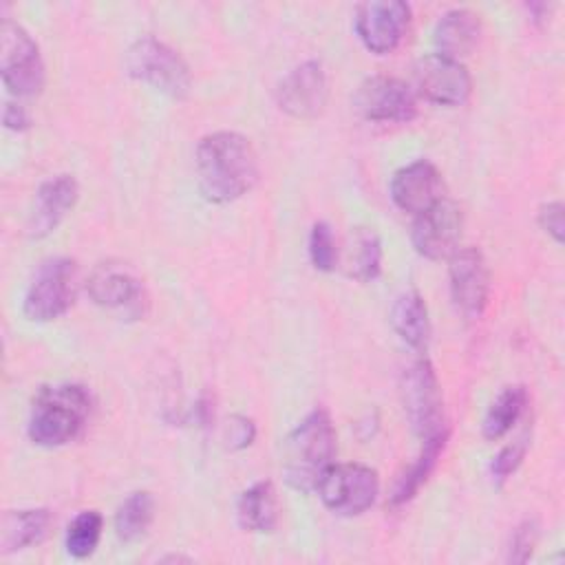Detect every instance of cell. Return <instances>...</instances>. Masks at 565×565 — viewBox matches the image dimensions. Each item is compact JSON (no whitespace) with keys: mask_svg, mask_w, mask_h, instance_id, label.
<instances>
[{"mask_svg":"<svg viewBox=\"0 0 565 565\" xmlns=\"http://www.w3.org/2000/svg\"><path fill=\"white\" fill-rule=\"evenodd\" d=\"M196 183L212 203H232L258 181V157L249 139L234 130L205 135L194 152Z\"/></svg>","mask_w":565,"mask_h":565,"instance_id":"cell-1","label":"cell"},{"mask_svg":"<svg viewBox=\"0 0 565 565\" xmlns=\"http://www.w3.org/2000/svg\"><path fill=\"white\" fill-rule=\"evenodd\" d=\"M90 393L82 384L40 386L31 399L26 435L35 446L60 448L75 441L88 424Z\"/></svg>","mask_w":565,"mask_h":565,"instance_id":"cell-2","label":"cell"},{"mask_svg":"<svg viewBox=\"0 0 565 565\" xmlns=\"http://www.w3.org/2000/svg\"><path fill=\"white\" fill-rule=\"evenodd\" d=\"M335 457V430L324 408H313L287 435L282 446L285 481L300 492L316 490Z\"/></svg>","mask_w":565,"mask_h":565,"instance_id":"cell-3","label":"cell"},{"mask_svg":"<svg viewBox=\"0 0 565 565\" xmlns=\"http://www.w3.org/2000/svg\"><path fill=\"white\" fill-rule=\"evenodd\" d=\"M126 71L130 77L172 99H185L192 88V73L185 60L152 35H143L128 46Z\"/></svg>","mask_w":565,"mask_h":565,"instance_id":"cell-4","label":"cell"},{"mask_svg":"<svg viewBox=\"0 0 565 565\" xmlns=\"http://www.w3.org/2000/svg\"><path fill=\"white\" fill-rule=\"evenodd\" d=\"M0 75L4 88L18 99L38 97L46 82L38 42L11 18L0 24Z\"/></svg>","mask_w":565,"mask_h":565,"instance_id":"cell-5","label":"cell"},{"mask_svg":"<svg viewBox=\"0 0 565 565\" xmlns=\"http://www.w3.org/2000/svg\"><path fill=\"white\" fill-rule=\"evenodd\" d=\"M77 296V263L66 256L44 260L33 274L22 311L33 322H51L64 316Z\"/></svg>","mask_w":565,"mask_h":565,"instance_id":"cell-6","label":"cell"},{"mask_svg":"<svg viewBox=\"0 0 565 565\" xmlns=\"http://www.w3.org/2000/svg\"><path fill=\"white\" fill-rule=\"evenodd\" d=\"M399 393L408 424L415 430V435L426 439L448 430L439 380L433 364L426 358L411 362L402 371Z\"/></svg>","mask_w":565,"mask_h":565,"instance_id":"cell-7","label":"cell"},{"mask_svg":"<svg viewBox=\"0 0 565 565\" xmlns=\"http://www.w3.org/2000/svg\"><path fill=\"white\" fill-rule=\"evenodd\" d=\"M318 497L327 510L338 516H358L366 512L380 492L377 470L364 463H331L318 486Z\"/></svg>","mask_w":565,"mask_h":565,"instance_id":"cell-8","label":"cell"},{"mask_svg":"<svg viewBox=\"0 0 565 565\" xmlns=\"http://www.w3.org/2000/svg\"><path fill=\"white\" fill-rule=\"evenodd\" d=\"M88 296L90 300L117 313L126 320H137L148 311V291L143 280L124 263H99L88 276Z\"/></svg>","mask_w":565,"mask_h":565,"instance_id":"cell-9","label":"cell"},{"mask_svg":"<svg viewBox=\"0 0 565 565\" xmlns=\"http://www.w3.org/2000/svg\"><path fill=\"white\" fill-rule=\"evenodd\" d=\"M355 110L369 121L406 124L417 115V93L399 77L371 75L353 97Z\"/></svg>","mask_w":565,"mask_h":565,"instance_id":"cell-10","label":"cell"},{"mask_svg":"<svg viewBox=\"0 0 565 565\" xmlns=\"http://www.w3.org/2000/svg\"><path fill=\"white\" fill-rule=\"evenodd\" d=\"M411 22V7L402 0H369L355 7L353 26L366 51L386 55L399 46Z\"/></svg>","mask_w":565,"mask_h":565,"instance_id":"cell-11","label":"cell"},{"mask_svg":"<svg viewBox=\"0 0 565 565\" xmlns=\"http://www.w3.org/2000/svg\"><path fill=\"white\" fill-rule=\"evenodd\" d=\"M463 230V212L457 201L441 199L426 212L417 214L411 227V243L415 252L428 260L450 258L459 249Z\"/></svg>","mask_w":565,"mask_h":565,"instance_id":"cell-12","label":"cell"},{"mask_svg":"<svg viewBox=\"0 0 565 565\" xmlns=\"http://www.w3.org/2000/svg\"><path fill=\"white\" fill-rule=\"evenodd\" d=\"M415 93L437 106H463L472 93L468 68L452 57L430 53L415 62Z\"/></svg>","mask_w":565,"mask_h":565,"instance_id":"cell-13","label":"cell"},{"mask_svg":"<svg viewBox=\"0 0 565 565\" xmlns=\"http://www.w3.org/2000/svg\"><path fill=\"white\" fill-rule=\"evenodd\" d=\"M450 298L466 320H479L490 298V269L477 247H459L448 265Z\"/></svg>","mask_w":565,"mask_h":565,"instance_id":"cell-14","label":"cell"},{"mask_svg":"<svg viewBox=\"0 0 565 565\" xmlns=\"http://www.w3.org/2000/svg\"><path fill=\"white\" fill-rule=\"evenodd\" d=\"M329 99V79L320 60H307L294 66L276 86L280 110L296 119L318 117Z\"/></svg>","mask_w":565,"mask_h":565,"instance_id":"cell-15","label":"cell"},{"mask_svg":"<svg viewBox=\"0 0 565 565\" xmlns=\"http://www.w3.org/2000/svg\"><path fill=\"white\" fill-rule=\"evenodd\" d=\"M79 185L73 174H55L42 181L33 194L26 218L29 238H44L57 230L66 214L75 207Z\"/></svg>","mask_w":565,"mask_h":565,"instance_id":"cell-16","label":"cell"},{"mask_svg":"<svg viewBox=\"0 0 565 565\" xmlns=\"http://www.w3.org/2000/svg\"><path fill=\"white\" fill-rule=\"evenodd\" d=\"M388 192L402 212L417 216L444 199V181L430 161L419 159L393 174Z\"/></svg>","mask_w":565,"mask_h":565,"instance_id":"cell-17","label":"cell"},{"mask_svg":"<svg viewBox=\"0 0 565 565\" xmlns=\"http://www.w3.org/2000/svg\"><path fill=\"white\" fill-rule=\"evenodd\" d=\"M481 38V20L470 9H450L446 11L433 31L435 53L459 60L470 55Z\"/></svg>","mask_w":565,"mask_h":565,"instance_id":"cell-18","label":"cell"},{"mask_svg":"<svg viewBox=\"0 0 565 565\" xmlns=\"http://www.w3.org/2000/svg\"><path fill=\"white\" fill-rule=\"evenodd\" d=\"M53 525V516L46 508L7 510L0 523V552L13 554L42 543Z\"/></svg>","mask_w":565,"mask_h":565,"instance_id":"cell-19","label":"cell"},{"mask_svg":"<svg viewBox=\"0 0 565 565\" xmlns=\"http://www.w3.org/2000/svg\"><path fill=\"white\" fill-rule=\"evenodd\" d=\"M236 521L245 532L267 534L278 525V497L271 481H256L236 501Z\"/></svg>","mask_w":565,"mask_h":565,"instance_id":"cell-20","label":"cell"},{"mask_svg":"<svg viewBox=\"0 0 565 565\" xmlns=\"http://www.w3.org/2000/svg\"><path fill=\"white\" fill-rule=\"evenodd\" d=\"M391 324L395 333L417 351H424L430 338V320L424 298L417 291H404L391 307Z\"/></svg>","mask_w":565,"mask_h":565,"instance_id":"cell-21","label":"cell"},{"mask_svg":"<svg viewBox=\"0 0 565 565\" xmlns=\"http://www.w3.org/2000/svg\"><path fill=\"white\" fill-rule=\"evenodd\" d=\"M446 439H448V430L437 433V435L424 439V446H422V452L417 455V459L395 481L393 492L388 497L391 505H395V508L404 505V503H408L419 492V488L428 481L430 472L435 470V466H437V461H439V457H441V452L446 448Z\"/></svg>","mask_w":565,"mask_h":565,"instance_id":"cell-22","label":"cell"},{"mask_svg":"<svg viewBox=\"0 0 565 565\" xmlns=\"http://www.w3.org/2000/svg\"><path fill=\"white\" fill-rule=\"evenodd\" d=\"M382 271V243L371 227H353L347 247V274L360 282H371Z\"/></svg>","mask_w":565,"mask_h":565,"instance_id":"cell-23","label":"cell"},{"mask_svg":"<svg viewBox=\"0 0 565 565\" xmlns=\"http://www.w3.org/2000/svg\"><path fill=\"white\" fill-rule=\"evenodd\" d=\"M527 406V391L521 384L505 386L488 406L483 422H481V433L488 441H497L503 435L510 433V428L519 422Z\"/></svg>","mask_w":565,"mask_h":565,"instance_id":"cell-24","label":"cell"},{"mask_svg":"<svg viewBox=\"0 0 565 565\" xmlns=\"http://www.w3.org/2000/svg\"><path fill=\"white\" fill-rule=\"evenodd\" d=\"M154 519V499L148 490L130 492L115 512V534L124 543L139 541Z\"/></svg>","mask_w":565,"mask_h":565,"instance_id":"cell-25","label":"cell"},{"mask_svg":"<svg viewBox=\"0 0 565 565\" xmlns=\"http://www.w3.org/2000/svg\"><path fill=\"white\" fill-rule=\"evenodd\" d=\"M104 519L97 510H84L73 516L64 534V547L73 558H88L102 536Z\"/></svg>","mask_w":565,"mask_h":565,"instance_id":"cell-26","label":"cell"},{"mask_svg":"<svg viewBox=\"0 0 565 565\" xmlns=\"http://www.w3.org/2000/svg\"><path fill=\"white\" fill-rule=\"evenodd\" d=\"M340 252L335 245V236L329 223L318 221L309 232V260L318 271H333L338 265Z\"/></svg>","mask_w":565,"mask_h":565,"instance_id":"cell-27","label":"cell"},{"mask_svg":"<svg viewBox=\"0 0 565 565\" xmlns=\"http://www.w3.org/2000/svg\"><path fill=\"white\" fill-rule=\"evenodd\" d=\"M527 435L510 441L508 446H503L490 461V477L497 486L505 483L514 472L516 468L523 463L525 459V452H527Z\"/></svg>","mask_w":565,"mask_h":565,"instance_id":"cell-28","label":"cell"},{"mask_svg":"<svg viewBox=\"0 0 565 565\" xmlns=\"http://www.w3.org/2000/svg\"><path fill=\"white\" fill-rule=\"evenodd\" d=\"M536 543H539V523L534 519L521 521L512 532L510 547H508V561L525 563L532 556Z\"/></svg>","mask_w":565,"mask_h":565,"instance_id":"cell-29","label":"cell"},{"mask_svg":"<svg viewBox=\"0 0 565 565\" xmlns=\"http://www.w3.org/2000/svg\"><path fill=\"white\" fill-rule=\"evenodd\" d=\"M256 437V424L247 415H232L223 430V441L230 450L247 448Z\"/></svg>","mask_w":565,"mask_h":565,"instance_id":"cell-30","label":"cell"},{"mask_svg":"<svg viewBox=\"0 0 565 565\" xmlns=\"http://www.w3.org/2000/svg\"><path fill=\"white\" fill-rule=\"evenodd\" d=\"M539 225L556 243H563V203L561 201L543 203L539 207Z\"/></svg>","mask_w":565,"mask_h":565,"instance_id":"cell-31","label":"cell"},{"mask_svg":"<svg viewBox=\"0 0 565 565\" xmlns=\"http://www.w3.org/2000/svg\"><path fill=\"white\" fill-rule=\"evenodd\" d=\"M2 124L9 130L22 132V130L31 128V115H29V110L20 102H7L4 110H2Z\"/></svg>","mask_w":565,"mask_h":565,"instance_id":"cell-32","label":"cell"},{"mask_svg":"<svg viewBox=\"0 0 565 565\" xmlns=\"http://www.w3.org/2000/svg\"><path fill=\"white\" fill-rule=\"evenodd\" d=\"M525 9L530 11L532 22H543V20L550 15L552 4H545V2H530V4H525Z\"/></svg>","mask_w":565,"mask_h":565,"instance_id":"cell-33","label":"cell"},{"mask_svg":"<svg viewBox=\"0 0 565 565\" xmlns=\"http://www.w3.org/2000/svg\"><path fill=\"white\" fill-rule=\"evenodd\" d=\"M161 561H163V563H168V561H172V563H174V561H188V563H190V558H188V556H179V554H170V556H163Z\"/></svg>","mask_w":565,"mask_h":565,"instance_id":"cell-34","label":"cell"}]
</instances>
